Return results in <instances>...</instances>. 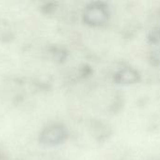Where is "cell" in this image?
I'll list each match as a JSON object with an SVG mask.
<instances>
[{
  "instance_id": "7a4b0ae2",
  "label": "cell",
  "mask_w": 160,
  "mask_h": 160,
  "mask_svg": "<svg viewBox=\"0 0 160 160\" xmlns=\"http://www.w3.org/2000/svg\"><path fill=\"white\" fill-rule=\"evenodd\" d=\"M88 21L94 23H101L107 19V12L103 9L102 7L93 6L90 8L86 13Z\"/></svg>"
},
{
  "instance_id": "6da1fadb",
  "label": "cell",
  "mask_w": 160,
  "mask_h": 160,
  "mask_svg": "<svg viewBox=\"0 0 160 160\" xmlns=\"http://www.w3.org/2000/svg\"><path fill=\"white\" fill-rule=\"evenodd\" d=\"M66 136V132L63 128L59 126H52L47 128L41 135L42 141L47 144H57L61 142Z\"/></svg>"
}]
</instances>
